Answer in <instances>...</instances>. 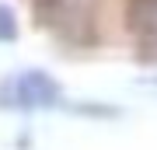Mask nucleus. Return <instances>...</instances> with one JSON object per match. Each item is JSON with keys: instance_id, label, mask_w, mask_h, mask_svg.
<instances>
[{"instance_id": "f257e3e1", "label": "nucleus", "mask_w": 157, "mask_h": 150, "mask_svg": "<svg viewBox=\"0 0 157 150\" xmlns=\"http://www.w3.org/2000/svg\"><path fill=\"white\" fill-rule=\"evenodd\" d=\"M59 101H63V84L49 77L45 70H21L0 84V105L4 108L35 112V108H56Z\"/></svg>"}, {"instance_id": "20e7f679", "label": "nucleus", "mask_w": 157, "mask_h": 150, "mask_svg": "<svg viewBox=\"0 0 157 150\" xmlns=\"http://www.w3.org/2000/svg\"><path fill=\"white\" fill-rule=\"evenodd\" d=\"M42 4H59V0H42Z\"/></svg>"}, {"instance_id": "f03ea898", "label": "nucleus", "mask_w": 157, "mask_h": 150, "mask_svg": "<svg viewBox=\"0 0 157 150\" xmlns=\"http://www.w3.org/2000/svg\"><path fill=\"white\" fill-rule=\"evenodd\" d=\"M17 39V17L11 7L0 4V42H14Z\"/></svg>"}, {"instance_id": "7ed1b4c3", "label": "nucleus", "mask_w": 157, "mask_h": 150, "mask_svg": "<svg viewBox=\"0 0 157 150\" xmlns=\"http://www.w3.org/2000/svg\"><path fill=\"white\" fill-rule=\"evenodd\" d=\"M143 84H150V87H157V77H147V80H143Z\"/></svg>"}]
</instances>
